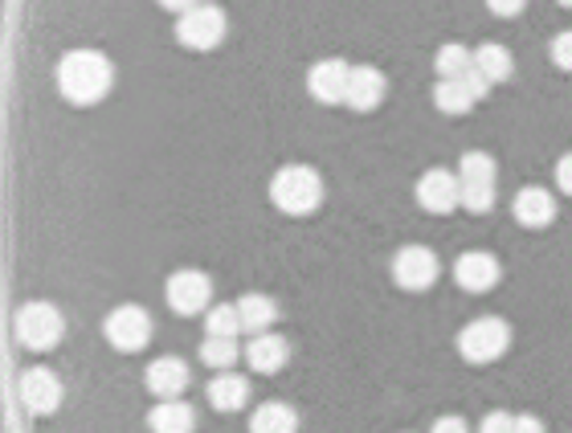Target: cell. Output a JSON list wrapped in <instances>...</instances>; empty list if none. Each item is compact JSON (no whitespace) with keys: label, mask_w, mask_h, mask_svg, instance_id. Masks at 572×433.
Masks as SVG:
<instances>
[{"label":"cell","mask_w":572,"mask_h":433,"mask_svg":"<svg viewBox=\"0 0 572 433\" xmlns=\"http://www.w3.org/2000/svg\"><path fill=\"white\" fill-rule=\"evenodd\" d=\"M147 389L156 392L160 401H172V397H180L188 389V364L176 360V356H160V360L147 364Z\"/></svg>","instance_id":"4fadbf2b"},{"label":"cell","mask_w":572,"mask_h":433,"mask_svg":"<svg viewBox=\"0 0 572 433\" xmlns=\"http://www.w3.org/2000/svg\"><path fill=\"white\" fill-rule=\"evenodd\" d=\"M479 433H515V418L512 413H486Z\"/></svg>","instance_id":"f1b7e54d"},{"label":"cell","mask_w":572,"mask_h":433,"mask_svg":"<svg viewBox=\"0 0 572 433\" xmlns=\"http://www.w3.org/2000/svg\"><path fill=\"white\" fill-rule=\"evenodd\" d=\"M226 30L229 21L217 4H197V9L180 13V21H176V42L205 54V49H217V45L226 42Z\"/></svg>","instance_id":"277c9868"},{"label":"cell","mask_w":572,"mask_h":433,"mask_svg":"<svg viewBox=\"0 0 572 433\" xmlns=\"http://www.w3.org/2000/svg\"><path fill=\"white\" fill-rule=\"evenodd\" d=\"M205 332L209 335H221V340H238V332H242V315H238V303L229 307H213L209 315H205Z\"/></svg>","instance_id":"d4e9b609"},{"label":"cell","mask_w":572,"mask_h":433,"mask_svg":"<svg viewBox=\"0 0 572 433\" xmlns=\"http://www.w3.org/2000/svg\"><path fill=\"white\" fill-rule=\"evenodd\" d=\"M560 4H564V9H572V0H560Z\"/></svg>","instance_id":"e575fe53"},{"label":"cell","mask_w":572,"mask_h":433,"mask_svg":"<svg viewBox=\"0 0 572 433\" xmlns=\"http://www.w3.org/2000/svg\"><path fill=\"white\" fill-rule=\"evenodd\" d=\"M495 176H499V168H495V159L486 156V152H466V156H462V164H458V180L495 185Z\"/></svg>","instance_id":"484cf974"},{"label":"cell","mask_w":572,"mask_h":433,"mask_svg":"<svg viewBox=\"0 0 572 433\" xmlns=\"http://www.w3.org/2000/svg\"><path fill=\"white\" fill-rule=\"evenodd\" d=\"M348 82H352V66L340 58H328V62H315L311 74H307V90H311V99L328 102H348Z\"/></svg>","instance_id":"30bf717a"},{"label":"cell","mask_w":572,"mask_h":433,"mask_svg":"<svg viewBox=\"0 0 572 433\" xmlns=\"http://www.w3.org/2000/svg\"><path fill=\"white\" fill-rule=\"evenodd\" d=\"M438 254L426 246H405L393 258V278H397L405 290H429L433 282H438Z\"/></svg>","instance_id":"ba28073f"},{"label":"cell","mask_w":572,"mask_h":433,"mask_svg":"<svg viewBox=\"0 0 572 433\" xmlns=\"http://www.w3.org/2000/svg\"><path fill=\"white\" fill-rule=\"evenodd\" d=\"M238 340H221V335H209L205 340V347H200V360L209 364V368H217V373H229L233 368V360H238Z\"/></svg>","instance_id":"cb8c5ba5"},{"label":"cell","mask_w":572,"mask_h":433,"mask_svg":"<svg viewBox=\"0 0 572 433\" xmlns=\"http://www.w3.org/2000/svg\"><path fill=\"white\" fill-rule=\"evenodd\" d=\"M474 70L483 74L491 87H499V82H507L512 78V54H507V45H495V42H486L474 49Z\"/></svg>","instance_id":"44dd1931"},{"label":"cell","mask_w":572,"mask_h":433,"mask_svg":"<svg viewBox=\"0 0 572 433\" xmlns=\"http://www.w3.org/2000/svg\"><path fill=\"white\" fill-rule=\"evenodd\" d=\"M197 425V413H193V404H185L180 397H172V401H160L152 413H147V430L152 433H193Z\"/></svg>","instance_id":"ac0fdd59"},{"label":"cell","mask_w":572,"mask_h":433,"mask_svg":"<svg viewBox=\"0 0 572 433\" xmlns=\"http://www.w3.org/2000/svg\"><path fill=\"white\" fill-rule=\"evenodd\" d=\"M548 54H552V62H557L560 70H572V30L569 33H557V37H552V45H548Z\"/></svg>","instance_id":"83f0119b"},{"label":"cell","mask_w":572,"mask_h":433,"mask_svg":"<svg viewBox=\"0 0 572 433\" xmlns=\"http://www.w3.org/2000/svg\"><path fill=\"white\" fill-rule=\"evenodd\" d=\"M507 347H512V327L503 319H474L458 332V352H462V360L471 364L499 360Z\"/></svg>","instance_id":"3957f363"},{"label":"cell","mask_w":572,"mask_h":433,"mask_svg":"<svg viewBox=\"0 0 572 433\" xmlns=\"http://www.w3.org/2000/svg\"><path fill=\"white\" fill-rule=\"evenodd\" d=\"M524 4H528V0H486V9H491V13H499V16L524 13Z\"/></svg>","instance_id":"4dcf8cb0"},{"label":"cell","mask_w":572,"mask_h":433,"mask_svg":"<svg viewBox=\"0 0 572 433\" xmlns=\"http://www.w3.org/2000/svg\"><path fill=\"white\" fill-rule=\"evenodd\" d=\"M114 87V66L99 49H74L57 62V90L62 99H70L74 107H95L111 95Z\"/></svg>","instance_id":"6da1fadb"},{"label":"cell","mask_w":572,"mask_h":433,"mask_svg":"<svg viewBox=\"0 0 572 433\" xmlns=\"http://www.w3.org/2000/svg\"><path fill=\"white\" fill-rule=\"evenodd\" d=\"M271 201L290 216H307L323 204V176L307 164H286L271 180Z\"/></svg>","instance_id":"7a4b0ae2"},{"label":"cell","mask_w":572,"mask_h":433,"mask_svg":"<svg viewBox=\"0 0 572 433\" xmlns=\"http://www.w3.org/2000/svg\"><path fill=\"white\" fill-rule=\"evenodd\" d=\"M512 213L524 230H543V225H552V216H557V201H552V192H543V188H524L512 201Z\"/></svg>","instance_id":"2e32d148"},{"label":"cell","mask_w":572,"mask_h":433,"mask_svg":"<svg viewBox=\"0 0 572 433\" xmlns=\"http://www.w3.org/2000/svg\"><path fill=\"white\" fill-rule=\"evenodd\" d=\"M433 433H471V430H466L462 418H442V421H433Z\"/></svg>","instance_id":"1f68e13d"},{"label":"cell","mask_w":572,"mask_h":433,"mask_svg":"<svg viewBox=\"0 0 572 433\" xmlns=\"http://www.w3.org/2000/svg\"><path fill=\"white\" fill-rule=\"evenodd\" d=\"M21 401H25L29 413H54L62 404V380H57L50 368H29L21 376Z\"/></svg>","instance_id":"7c38bea8"},{"label":"cell","mask_w":572,"mask_h":433,"mask_svg":"<svg viewBox=\"0 0 572 433\" xmlns=\"http://www.w3.org/2000/svg\"><path fill=\"white\" fill-rule=\"evenodd\" d=\"M213 299V282L200 270H176L168 278V307L176 315H200Z\"/></svg>","instance_id":"52a82bcc"},{"label":"cell","mask_w":572,"mask_h":433,"mask_svg":"<svg viewBox=\"0 0 572 433\" xmlns=\"http://www.w3.org/2000/svg\"><path fill=\"white\" fill-rule=\"evenodd\" d=\"M250 433H299V413L283 401H266L250 413Z\"/></svg>","instance_id":"d6986e66"},{"label":"cell","mask_w":572,"mask_h":433,"mask_svg":"<svg viewBox=\"0 0 572 433\" xmlns=\"http://www.w3.org/2000/svg\"><path fill=\"white\" fill-rule=\"evenodd\" d=\"M164 9H172V13H188V9H197L200 0H160Z\"/></svg>","instance_id":"836d02e7"},{"label":"cell","mask_w":572,"mask_h":433,"mask_svg":"<svg viewBox=\"0 0 572 433\" xmlns=\"http://www.w3.org/2000/svg\"><path fill=\"white\" fill-rule=\"evenodd\" d=\"M16 340L25 347H33V352H50V347L62 340V332H66V319L57 315L54 303H25L21 311H16Z\"/></svg>","instance_id":"5b68a950"},{"label":"cell","mask_w":572,"mask_h":433,"mask_svg":"<svg viewBox=\"0 0 572 433\" xmlns=\"http://www.w3.org/2000/svg\"><path fill=\"white\" fill-rule=\"evenodd\" d=\"M515 433H543V421H536V418H515Z\"/></svg>","instance_id":"d6a6232c"},{"label":"cell","mask_w":572,"mask_h":433,"mask_svg":"<svg viewBox=\"0 0 572 433\" xmlns=\"http://www.w3.org/2000/svg\"><path fill=\"white\" fill-rule=\"evenodd\" d=\"M557 185H560V192H569L572 197V152L557 159Z\"/></svg>","instance_id":"f546056e"},{"label":"cell","mask_w":572,"mask_h":433,"mask_svg":"<svg viewBox=\"0 0 572 433\" xmlns=\"http://www.w3.org/2000/svg\"><path fill=\"white\" fill-rule=\"evenodd\" d=\"M474 95H471V87L462 82V78H442L438 87H433V107L442 111V115H466L474 107Z\"/></svg>","instance_id":"7402d4cb"},{"label":"cell","mask_w":572,"mask_h":433,"mask_svg":"<svg viewBox=\"0 0 572 433\" xmlns=\"http://www.w3.org/2000/svg\"><path fill=\"white\" fill-rule=\"evenodd\" d=\"M238 315H242V332L262 335L271 332V323L278 319V307L271 295H245V299H238Z\"/></svg>","instance_id":"ffe728a7"},{"label":"cell","mask_w":572,"mask_h":433,"mask_svg":"<svg viewBox=\"0 0 572 433\" xmlns=\"http://www.w3.org/2000/svg\"><path fill=\"white\" fill-rule=\"evenodd\" d=\"M102 332H107L114 352H140L152 340V319H147L143 307H114L107 323H102Z\"/></svg>","instance_id":"8992f818"},{"label":"cell","mask_w":572,"mask_h":433,"mask_svg":"<svg viewBox=\"0 0 572 433\" xmlns=\"http://www.w3.org/2000/svg\"><path fill=\"white\" fill-rule=\"evenodd\" d=\"M245 360H250L254 373L271 376V373H278V368H286V360H290V344H286L283 335L262 332L245 344Z\"/></svg>","instance_id":"9a60e30c"},{"label":"cell","mask_w":572,"mask_h":433,"mask_svg":"<svg viewBox=\"0 0 572 433\" xmlns=\"http://www.w3.org/2000/svg\"><path fill=\"white\" fill-rule=\"evenodd\" d=\"M417 204L429 209V213H450L462 204V180L446 168H429L421 180H417Z\"/></svg>","instance_id":"9c48e42d"},{"label":"cell","mask_w":572,"mask_h":433,"mask_svg":"<svg viewBox=\"0 0 572 433\" xmlns=\"http://www.w3.org/2000/svg\"><path fill=\"white\" fill-rule=\"evenodd\" d=\"M454 278L462 290L486 295V290L499 287L503 266H499V258H491V254H483V249H471V254H462V258L454 262Z\"/></svg>","instance_id":"8fae6325"},{"label":"cell","mask_w":572,"mask_h":433,"mask_svg":"<svg viewBox=\"0 0 572 433\" xmlns=\"http://www.w3.org/2000/svg\"><path fill=\"white\" fill-rule=\"evenodd\" d=\"M433 66H438V74L442 78H462V74H471V66H474V54L466 49V45H442L438 49V58H433Z\"/></svg>","instance_id":"603a6c76"},{"label":"cell","mask_w":572,"mask_h":433,"mask_svg":"<svg viewBox=\"0 0 572 433\" xmlns=\"http://www.w3.org/2000/svg\"><path fill=\"white\" fill-rule=\"evenodd\" d=\"M385 74L376 66H352V82H348V107L352 111H376L385 102Z\"/></svg>","instance_id":"5bb4252c"},{"label":"cell","mask_w":572,"mask_h":433,"mask_svg":"<svg viewBox=\"0 0 572 433\" xmlns=\"http://www.w3.org/2000/svg\"><path fill=\"white\" fill-rule=\"evenodd\" d=\"M495 204V185H479V180H462V209L486 213Z\"/></svg>","instance_id":"4316f807"},{"label":"cell","mask_w":572,"mask_h":433,"mask_svg":"<svg viewBox=\"0 0 572 433\" xmlns=\"http://www.w3.org/2000/svg\"><path fill=\"white\" fill-rule=\"evenodd\" d=\"M250 401V380L238 373H217L209 380V404L217 413H238L242 404Z\"/></svg>","instance_id":"e0dca14e"}]
</instances>
